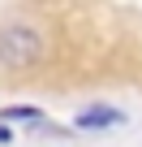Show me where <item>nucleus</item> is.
<instances>
[{
	"mask_svg": "<svg viewBox=\"0 0 142 147\" xmlns=\"http://www.w3.org/2000/svg\"><path fill=\"white\" fill-rule=\"evenodd\" d=\"M73 125L78 130H108V125H125V113L112 104H91V108L73 113Z\"/></svg>",
	"mask_w": 142,
	"mask_h": 147,
	"instance_id": "obj_2",
	"label": "nucleus"
},
{
	"mask_svg": "<svg viewBox=\"0 0 142 147\" xmlns=\"http://www.w3.org/2000/svg\"><path fill=\"white\" fill-rule=\"evenodd\" d=\"M9 138H13V130H9L5 121H0V147H9Z\"/></svg>",
	"mask_w": 142,
	"mask_h": 147,
	"instance_id": "obj_4",
	"label": "nucleus"
},
{
	"mask_svg": "<svg viewBox=\"0 0 142 147\" xmlns=\"http://www.w3.org/2000/svg\"><path fill=\"white\" fill-rule=\"evenodd\" d=\"M0 121H43V108H35V104H5L0 108Z\"/></svg>",
	"mask_w": 142,
	"mask_h": 147,
	"instance_id": "obj_3",
	"label": "nucleus"
},
{
	"mask_svg": "<svg viewBox=\"0 0 142 147\" xmlns=\"http://www.w3.org/2000/svg\"><path fill=\"white\" fill-rule=\"evenodd\" d=\"M43 56V39L35 26H5L0 30V65L5 69H30Z\"/></svg>",
	"mask_w": 142,
	"mask_h": 147,
	"instance_id": "obj_1",
	"label": "nucleus"
}]
</instances>
